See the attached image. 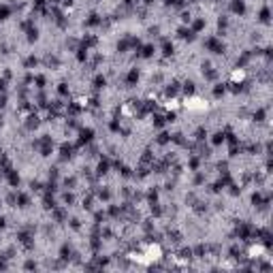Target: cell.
Returning <instances> with one entry per match:
<instances>
[{
	"label": "cell",
	"mask_w": 273,
	"mask_h": 273,
	"mask_svg": "<svg viewBox=\"0 0 273 273\" xmlns=\"http://www.w3.org/2000/svg\"><path fill=\"white\" fill-rule=\"evenodd\" d=\"M207 47H209L214 53H222V51H224V45H220L216 39H207Z\"/></svg>",
	"instance_id": "cell-1"
},
{
	"label": "cell",
	"mask_w": 273,
	"mask_h": 273,
	"mask_svg": "<svg viewBox=\"0 0 273 273\" xmlns=\"http://www.w3.org/2000/svg\"><path fill=\"white\" fill-rule=\"evenodd\" d=\"M92 134H94V132H92V130L88 128V130H81V139H79V145H83V143H88V141L92 139Z\"/></svg>",
	"instance_id": "cell-2"
},
{
	"label": "cell",
	"mask_w": 273,
	"mask_h": 273,
	"mask_svg": "<svg viewBox=\"0 0 273 273\" xmlns=\"http://www.w3.org/2000/svg\"><path fill=\"white\" fill-rule=\"evenodd\" d=\"M141 56H143V58L154 56V45H145V47H143V51H141Z\"/></svg>",
	"instance_id": "cell-3"
},
{
	"label": "cell",
	"mask_w": 273,
	"mask_h": 273,
	"mask_svg": "<svg viewBox=\"0 0 273 273\" xmlns=\"http://www.w3.org/2000/svg\"><path fill=\"white\" fill-rule=\"evenodd\" d=\"M136 79H139V70H136V68H132V70L128 73V83H134Z\"/></svg>",
	"instance_id": "cell-4"
},
{
	"label": "cell",
	"mask_w": 273,
	"mask_h": 273,
	"mask_svg": "<svg viewBox=\"0 0 273 273\" xmlns=\"http://www.w3.org/2000/svg\"><path fill=\"white\" fill-rule=\"evenodd\" d=\"M105 83H107V79L102 77V75H98V77L94 79V88H102V85H105Z\"/></svg>",
	"instance_id": "cell-5"
},
{
	"label": "cell",
	"mask_w": 273,
	"mask_h": 273,
	"mask_svg": "<svg viewBox=\"0 0 273 273\" xmlns=\"http://www.w3.org/2000/svg\"><path fill=\"white\" fill-rule=\"evenodd\" d=\"M9 15H11V9H9V7H4V4H2V7H0V19H7Z\"/></svg>",
	"instance_id": "cell-6"
},
{
	"label": "cell",
	"mask_w": 273,
	"mask_h": 273,
	"mask_svg": "<svg viewBox=\"0 0 273 273\" xmlns=\"http://www.w3.org/2000/svg\"><path fill=\"white\" fill-rule=\"evenodd\" d=\"M36 126H39V117H36V115H30V117H28V128H36Z\"/></svg>",
	"instance_id": "cell-7"
},
{
	"label": "cell",
	"mask_w": 273,
	"mask_h": 273,
	"mask_svg": "<svg viewBox=\"0 0 273 273\" xmlns=\"http://www.w3.org/2000/svg\"><path fill=\"white\" fill-rule=\"evenodd\" d=\"M184 92H186V94H192V92H194V83H192V81H186V83H184Z\"/></svg>",
	"instance_id": "cell-8"
},
{
	"label": "cell",
	"mask_w": 273,
	"mask_h": 273,
	"mask_svg": "<svg viewBox=\"0 0 273 273\" xmlns=\"http://www.w3.org/2000/svg\"><path fill=\"white\" fill-rule=\"evenodd\" d=\"M107 169H109V162H107V160H100V162H98V173H107Z\"/></svg>",
	"instance_id": "cell-9"
},
{
	"label": "cell",
	"mask_w": 273,
	"mask_h": 273,
	"mask_svg": "<svg viewBox=\"0 0 273 273\" xmlns=\"http://www.w3.org/2000/svg\"><path fill=\"white\" fill-rule=\"evenodd\" d=\"M17 201H19V207H28V196L26 194H19Z\"/></svg>",
	"instance_id": "cell-10"
},
{
	"label": "cell",
	"mask_w": 273,
	"mask_h": 273,
	"mask_svg": "<svg viewBox=\"0 0 273 273\" xmlns=\"http://www.w3.org/2000/svg\"><path fill=\"white\" fill-rule=\"evenodd\" d=\"M203 28H205V19H196L194 21V30L199 32V30H203Z\"/></svg>",
	"instance_id": "cell-11"
},
{
	"label": "cell",
	"mask_w": 273,
	"mask_h": 273,
	"mask_svg": "<svg viewBox=\"0 0 273 273\" xmlns=\"http://www.w3.org/2000/svg\"><path fill=\"white\" fill-rule=\"evenodd\" d=\"M98 21H100V19H98V15H90V19L85 21V24H88V26H96Z\"/></svg>",
	"instance_id": "cell-12"
},
{
	"label": "cell",
	"mask_w": 273,
	"mask_h": 273,
	"mask_svg": "<svg viewBox=\"0 0 273 273\" xmlns=\"http://www.w3.org/2000/svg\"><path fill=\"white\" fill-rule=\"evenodd\" d=\"M233 11H235V13H243L245 9H243V4H241V2H235V4H233Z\"/></svg>",
	"instance_id": "cell-13"
},
{
	"label": "cell",
	"mask_w": 273,
	"mask_h": 273,
	"mask_svg": "<svg viewBox=\"0 0 273 273\" xmlns=\"http://www.w3.org/2000/svg\"><path fill=\"white\" fill-rule=\"evenodd\" d=\"M175 92H177V83H171V85L167 88V94H169V96H173Z\"/></svg>",
	"instance_id": "cell-14"
},
{
	"label": "cell",
	"mask_w": 273,
	"mask_h": 273,
	"mask_svg": "<svg viewBox=\"0 0 273 273\" xmlns=\"http://www.w3.org/2000/svg\"><path fill=\"white\" fill-rule=\"evenodd\" d=\"M222 141H224V134H222V132L214 134V143H216V145H218V143H222Z\"/></svg>",
	"instance_id": "cell-15"
},
{
	"label": "cell",
	"mask_w": 273,
	"mask_h": 273,
	"mask_svg": "<svg viewBox=\"0 0 273 273\" xmlns=\"http://www.w3.org/2000/svg\"><path fill=\"white\" fill-rule=\"evenodd\" d=\"M173 53V45L171 43H164V56H171Z\"/></svg>",
	"instance_id": "cell-16"
},
{
	"label": "cell",
	"mask_w": 273,
	"mask_h": 273,
	"mask_svg": "<svg viewBox=\"0 0 273 273\" xmlns=\"http://www.w3.org/2000/svg\"><path fill=\"white\" fill-rule=\"evenodd\" d=\"M154 124L156 126H162V124H164V117L162 115H154Z\"/></svg>",
	"instance_id": "cell-17"
},
{
	"label": "cell",
	"mask_w": 273,
	"mask_h": 273,
	"mask_svg": "<svg viewBox=\"0 0 273 273\" xmlns=\"http://www.w3.org/2000/svg\"><path fill=\"white\" fill-rule=\"evenodd\" d=\"M70 152H73V149H70V145H62V156H64V158L70 156Z\"/></svg>",
	"instance_id": "cell-18"
},
{
	"label": "cell",
	"mask_w": 273,
	"mask_h": 273,
	"mask_svg": "<svg viewBox=\"0 0 273 273\" xmlns=\"http://www.w3.org/2000/svg\"><path fill=\"white\" fill-rule=\"evenodd\" d=\"M169 139H171V136H169L167 132H162L160 136H158V143H167V141H169Z\"/></svg>",
	"instance_id": "cell-19"
},
{
	"label": "cell",
	"mask_w": 273,
	"mask_h": 273,
	"mask_svg": "<svg viewBox=\"0 0 273 273\" xmlns=\"http://www.w3.org/2000/svg\"><path fill=\"white\" fill-rule=\"evenodd\" d=\"M28 39H30V41H36V30H30V32H28Z\"/></svg>",
	"instance_id": "cell-20"
},
{
	"label": "cell",
	"mask_w": 273,
	"mask_h": 273,
	"mask_svg": "<svg viewBox=\"0 0 273 273\" xmlns=\"http://www.w3.org/2000/svg\"><path fill=\"white\" fill-rule=\"evenodd\" d=\"M73 201H75L73 194H64V203H73Z\"/></svg>",
	"instance_id": "cell-21"
},
{
	"label": "cell",
	"mask_w": 273,
	"mask_h": 273,
	"mask_svg": "<svg viewBox=\"0 0 273 273\" xmlns=\"http://www.w3.org/2000/svg\"><path fill=\"white\" fill-rule=\"evenodd\" d=\"M58 90H60V94H66V92H68V88H66L64 83H60V88H58Z\"/></svg>",
	"instance_id": "cell-22"
},
{
	"label": "cell",
	"mask_w": 273,
	"mask_h": 273,
	"mask_svg": "<svg viewBox=\"0 0 273 273\" xmlns=\"http://www.w3.org/2000/svg\"><path fill=\"white\" fill-rule=\"evenodd\" d=\"M34 64H36V58H30L28 62H26V66H34Z\"/></svg>",
	"instance_id": "cell-23"
},
{
	"label": "cell",
	"mask_w": 273,
	"mask_h": 273,
	"mask_svg": "<svg viewBox=\"0 0 273 273\" xmlns=\"http://www.w3.org/2000/svg\"><path fill=\"white\" fill-rule=\"evenodd\" d=\"M36 83H39V88H43V83H45V77H36Z\"/></svg>",
	"instance_id": "cell-24"
},
{
	"label": "cell",
	"mask_w": 273,
	"mask_h": 273,
	"mask_svg": "<svg viewBox=\"0 0 273 273\" xmlns=\"http://www.w3.org/2000/svg\"><path fill=\"white\" fill-rule=\"evenodd\" d=\"M4 226V218H0V228H2Z\"/></svg>",
	"instance_id": "cell-25"
}]
</instances>
